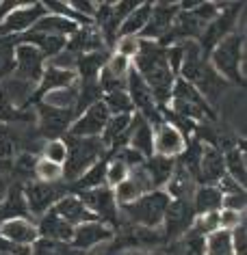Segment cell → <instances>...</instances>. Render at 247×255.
Listing matches in <instances>:
<instances>
[{
    "label": "cell",
    "instance_id": "obj_1",
    "mask_svg": "<svg viewBox=\"0 0 247 255\" xmlns=\"http://www.w3.org/2000/svg\"><path fill=\"white\" fill-rule=\"evenodd\" d=\"M137 74L143 78V82L148 85V89L154 95L158 108L167 106L169 98H172V89L176 82V76L169 69L167 63V48L158 46L156 41L141 39L139 41V52L135 56V65Z\"/></svg>",
    "mask_w": 247,
    "mask_h": 255
},
{
    "label": "cell",
    "instance_id": "obj_2",
    "mask_svg": "<svg viewBox=\"0 0 247 255\" xmlns=\"http://www.w3.org/2000/svg\"><path fill=\"white\" fill-rule=\"evenodd\" d=\"M245 35L243 33H230L224 37L217 46L208 54V63L226 82L243 87V59H245Z\"/></svg>",
    "mask_w": 247,
    "mask_h": 255
},
{
    "label": "cell",
    "instance_id": "obj_3",
    "mask_svg": "<svg viewBox=\"0 0 247 255\" xmlns=\"http://www.w3.org/2000/svg\"><path fill=\"white\" fill-rule=\"evenodd\" d=\"M169 201H172V197L165 193V190L158 188V190H150V193L141 195L132 203L119 206L117 212L124 216V223L158 229L163 225V219H165V212H167Z\"/></svg>",
    "mask_w": 247,
    "mask_h": 255
},
{
    "label": "cell",
    "instance_id": "obj_4",
    "mask_svg": "<svg viewBox=\"0 0 247 255\" xmlns=\"http://www.w3.org/2000/svg\"><path fill=\"white\" fill-rule=\"evenodd\" d=\"M172 106H167L176 117L180 119H187L191 124H206V121H213L217 115H215L213 106L204 100L198 89H195L191 82L182 80V78H176L174 82V89H172Z\"/></svg>",
    "mask_w": 247,
    "mask_h": 255
},
{
    "label": "cell",
    "instance_id": "obj_5",
    "mask_svg": "<svg viewBox=\"0 0 247 255\" xmlns=\"http://www.w3.org/2000/svg\"><path fill=\"white\" fill-rule=\"evenodd\" d=\"M65 145H67V160L63 164V180L76 182L78 177L85 173L87 169H91L100 158H104L106 154V145L102 143V138H76L65 134Z\"/></svg>",
    "mask_w": 247,
    "mask_h": 255
},
{
    "label": "cell",
    "instance_id": "obj_6",
    "mask_svg": "<svg viewBox=\"0 0 247 255\" xmlns=\"http://www.w3.org/2000/svg\"><path fill=\"white\" fill-rule=\"evenodd\" d=\"M80 197V201L85 203V208L96 216L98 221L111 225L113 229L119 227L117 225V219H119V212H117V201H115V193L113 188L109 186H98V188H91V190H82V193H74Z\"/></svg>",
    "mask_w": 247,
    "mask_h": 255
},
{
    "label": "cell",
    "instance_id": "obj_7",
    "mask_svg": "<svg viewBox=\"0 0 247 255\" xmlns=\"http://www.w3.org/2000/svg\"><path fill=\"white\" fill-rule=\"evenodd\" d=\"M65 195H67V186H63L61 182L48 184V182L35 180L24 186V199H26V206H28V214H35V216H43Z\"/></svg>",
    "mask_w": 247,
    "mask_h": 255
},
{
    "label": "cell",
    "instance_id": "obj_8",
    "mask_svg": "<svg viewBox=\"0 0 247 255\" xmlns=\"http://www.w3.org/2000/svg\"><path fill=\"white\" fill-rule=\"evenodd\" d=\"M195 221V210L191 199H172L167 206L163 219V236L165 240H178L180 236H185L187 232H191Z\"/></svg>",
    "mask_w": 247,
    "mask_h": 255
},
{
    "label": "cell",
    "instance_id": "obj_9",
    "mask_svg": "<svg viewBox=\"0 0 247 255\" xmlns=\"http://www.w3.org/2000/svg\"><path fill=\"white\" fill-rule=\"evenodd\" d=\"M48 11L43 2H22L11 13H7L0 22V35H24L46 15Z\"/></svg>",
    "mask_w": 247,
    "mask_h": 255
},
{
    "label": "cell",
    "instance_id": "obj_10",
    "mask_svg": "<svg viewBox=\"0 0 247 255\" xmlns=\"http://www.w3.org/2000/svg\"><path fill=\"white\" fill-rule=\"evenodd\" d=\"M111 113L106 111L104 102L100 100L96 104H91L87 111H82L78 117L74 119V124L69 126V130L65 132L67 136H76V138H96L102 136L104 126L109 121Z\"/></svg>",
    "mask_w": 247,
    "mask_h": 255
},
{
    "label": "cell",
    "instance_id": "obj_11",
    "mask_svg": "<svg viewBox=\"0 0 247 255\" xmlns=\"http://www.w3.org/2000/svg\"><path fill=\"white\" fill-rule=\"evenodd\" d=\"M241 9H243V4H232V7L226 4V7L221 9V13L204 28V33H202L198 43L202 48V54H204L206 59H208V54H211V50L217 46L224 37L230 35V30L234 26V22H237V15H239Z\"/></svg>",
    "mask_w": 247,
    "mask_h": 255
},
{
    "label": "cell",
    "instance_id": "obj_12",
    "mask_svg": "<svg viewBox=\"0 0 247 255\" xmlns=\"http://www.w3.org/2000/svg\"><path fill=\"white\" fill-rule=\"evenodd\" d=\"M178 13H180V2H156V4H152L150 20H148V24H145V28L141 30L139 39L161 41L163 37L169 33V28H172V24H174Z\"/></svg>",
    "mask_w": 247,
    "mask_h": 255
},
{
    "label": "cell",
    "instance_id": "obj_13",
    "mask_svg": "<svg viewBox=\"0 0 247 255\" xmlns=\"http://www.w3.org/2000/svg\"><path fill=\"white\" fill-rule=\"evenodd\" d=\"M76 82H78L76 72L56 67L54 63H50V65L43 67V74H41L39 82H37V89L33 91V95H30V100L26 102V106L24 108H28L30 104H39L46 93L56 91V89H63V87H72V85H76Z\"/></svg>",
    "mask_w": 247,
    "mask_h": 255
},
{
    "label": "cell",
    "instance_id": "obj_14",
    "mask_svg": "<svg viewBox=\"0 0 247 255\" xmlns=\"http://www.w3.org/2000/svg\"><path fill=\"white\" fill-rule=\"evenodd\" d=\"M43 63H46V56L37 48L28 46V43H17L15 46V78L37 85L43 74V67H46Z\"/></svg>",
    "mask_w": 247,
    "mask_h": 255
},
{
    "label": "cell",
    "instance_id": "obj_15",
    "mask_svg": "<svg viewBox=\"0 0 247 255\" xmlns=\"http://www.w3.org/2000/svg\"><path fill=\"white\" fill-rule=\"evenodd\" d=\"M113 236H115V229L111 225H106L102 221H89L74 227V236L69 240V247H74L76 251H91L93 247L113 240Z\"/></svg>",
    "mask_w": 247,
    "mask_h": 255
},
{
    "label": "cell",
    "instance_id": "obj_16",
    "mask_svg": "<svg viewBox=\"0 0 247 255\" xmlns=\"http://www.w3.org/2000/svg\"><path fill=\"white\" fill-rule=\"evenodd\" d=\"M37 113H39V132L48 138H59V134H65L76 119V111L54 108L43 102L37 104Z\"/></svg>",
    "mask_w": 247,
    "mask_h": 255
},
{
    "label": "cell",
    "instance_id": "obj_17",
    "mask_svg": "<svg viewBox=\"0 0 247 255\" xmlns=\"http://www.w3.org/2000/svg\"><path fill=\"white\" fill-rule=\"evenodd\" d=\"M126 145L139 151L143 158L154 156V128L139 113H132L130 126L126 130Z\"/></svg>",
    "mask_w": 247,
    "mask_h": 255
},
{
    "label": "cell",
    "instance_id": "obj_18",
    "mask_svg": "<svg viewBox=\"0 0 247 255\" xmlns=\"http://www.w3.org/2000/svg\"><path fill=\"white\" fill-rule=\"evenodd\" d=\"M189 138L182 134L178 128L163 121L161 126L154 128V154L167 156V158H178L187 147Z\"/></svg>",
    "mask_w": 247,
    "mask_h": 255
},
{
    "label": "cell",
    "instance_id": "obj_19",
    "mask_svg": "<svg viewBox=\"0 0 247 255\" xmlns=\"http://www.w3.org/2000/svg\"><path fill=\"white\" fill-rule=\"evenodd\" d=\"M224 175H226L224 151L204 143V147H202V158H200L198 182L204 184V186H217Z\"/></svg>",
    "mask_w": 247,
    "mask_h": 255
},
{
    "label": "cell",
    "instance_id": "obj_20",
    "mask_svg": "<svg viewBox=\"0 0 247 255\" xmlns=\"http://www.w3.org/2000/svg\"><path fill=\"white\" fill-rule=\"evenodd\" d=\"M104 46L106 43L102 39L100 28L96 24H89V26H80L72 37H69L67 43H65V50L76 54V56H82V54H91V52H102Z\"/></svg>",
    "mask_w": 247,
    "mask_h": 255
},
{
    "label": "cell",
    "instance_id": "obj_21",
    "mask_svg": "<svg viewBox=\"0 0 247 255\" xmlns=\"http://www.w3.org/2000/svg\"><path fill=\"white\" fill-rule=\"evenodd\" d=\"M52 212L59 214L63 221H67L69 225H82V223H89V221H98L89 210L85 208V203L80 201L78 195H65L61 197L59 201L52 206Z\"/></svg>",
    "mask_w": 247,
    "mask_h": 255
},
{
    "label": "cell",
    "instance_id": "obj_22",
    "mask_svg": "<svg viewBox=\"0 0 247 255\" xmlns=\"http://www.w3.org/2000/svg\"><path fill=\"white\" fill-rule=\"evenodd\" d=\"M0 236L7 238L11 242H17V245H28L33 247L37 240H39V232H37V225H33L28 219H11L0 223Z\"/></svg>",
    "mask_w": 247,
    "mask_h": 255
},
{
    "label": "cell",
    "instance_id": "obj_23",
    "mask_svg": "<svg viewBox=\"0 0 247 255\" xmlns=\"http://www.w3.org/2000/svg\"><path fill=\"white\" fill-rule=\"evenodd\" d=\"M37 232H39V238L67 242L69 245V240H72V236H74V225H69V223L63 221L59 214H54L52 210H48V212L41 216L39 225H37Z\"/></svg>",
    "mask_w": 247,
    "mask_h": 255
},
{
    "label": "cell",
    "instance_id": "obj_24",
    "mask_svg": "<svg viewBox=\"0 0 247 255\" xmlns=\"http://www.w3.org/2000/svg\"><path fill=\"white\" fill-rule=\"evenodd\" d=\"M11 219H28V206L24 199V186H11L0 201V223Z\"/></svg>",
    "mask_w": 247,
    "mask_h": 255
},
{
    "label": "cell",
    "instance_id": "obj_25",
    "mask_svg": "<svg viewBox=\"0 0 247 255\" xmlns=\"http://www.w3.org/2000/svg\"><path fill=\"white\" fill-rule=\"evenodd\" d=\"M143 169H145V173H148L154 190H158L161 186H165V184L169 182V177H172L174 169H176V158H167V156L154 154V156L145 158Z\"/></svg>",
    "mask_w": 247,
    "mask_h": 255
},
{
    "label": "cell",
    "instance_id": "obj_26",
    "mask_svg": "<svg viewBox=\"0 0 247 255\" xmlns=\"http://www.w3.org/2000/svg\"><path fill=\"white\" fill-rule=\"evenodd\" d=\"M109 61V54L104 52H91V54H82L76 61V76L80 78V82H98V76L102 72V67Z\"/></svg>",
    "mask_w": 247,
    "mask_h": 255
},
{
    "label": "cell",
    "instance_id": "obj_27",
    "mask_svg": "<svg viewBox=\"0 0 247 255\" xmlns=\"http://www.w3.org/2000/svg\"><path fill=\"white\" fill-rule=\"evenodd\" d=\"M221 190L217 186H198L193 190V197H191V203H193V210H195V216L198 214H206V212H219L221 210Z\"/></svg>",
    "mask_w": 247,
    "mask_h": 255
},
{
    "label": "cell",
    "instance_id": "obj_28",
    "mask_svg": "<svg viewBox=\"0 0 247 255\" xmlns=\"http://www.w3.org/2000/svg\"><path fill=\"white\" fill-rule=\"evenodd\" d=\"M80 26L72 20H67V17H61V15H52V13H46L41 17L39 22L35 24L33 33H48V35H59V37H72L76 30H78Z\"/></svg>",
    "mask_w": 247,
    "mask_h": 255
},
{
    "label": "cell",
    "instance_id": "obj_29",
    "mask_svg": "<svg viewBox=\"0 0 247 255\" xmlns=\"http://www.w3.org/2000/svg\"><path fill=\"white\" fill-rule=\"evenodd\" d=\"M167 255H206V236L195 234L193 229L169 242Z\"/></svg>",
    "mask_w": 247,
    "mask_h": 255
},
{
    "label": "cell",
    "instance_id": "obj_30",
    "mask_svg": "<svg viewBox=\"0 0 247 255\" xmlns=\"http://www.w3.org/2000/svg\"><path fill=\"white\" fill-rule=\"evenodd\" d=\"M106 164H109V158H100V160L93 164L91 169H87L78 180L72 182V188L74 193H82V190H91V188H98V186H106Z\"/></svg>",
    "mask_w": 247,
    "mask_h": 255
},
{
    "label": "cell",
    "instance_id": "obj_31",
    "mask_svg": "<svg viewBox=\"0 0 247 255\" xmlns=\"http://www.w3.org/2000/svg\"><path fill=\"white\" fill-rule=\"evenodd\" d=\"M150 13H152V2H141L122 22L119 33H117V39L119 37H139L141 35V30L145 28V24H148V20H150Z\"/></svg>",
    "mask_w": 247,
    "mask_h": 255
},
{
    "label": "cell",
    "instance_id": "obj_32",
    "mask_svg": "<svg viewBox=\"0 0 247 255\" xmlns=\"http://www.w3.org/2000/svg\"><path fill=\"white\" fill-rule=\"evenodd\" d=\"M224 164H226V175L232 177L239 186L245 188L247 175H245V154L239 147H230L224 151Z\"/></svg>",
    "mask_w": 247,
    "mask_h": 255
},
{
    "label": "cell",
    "instance_id": "obj_33",
    "mask_svg": "<svg viewBox=\"0 0 247 255\" xmlns=\"http://www.w3.org/2000/svg\"><path fill=\"white\" fill-rule=\"evenodd\" d=\"M43 104L54 106V108H65V111H74L76 102H78V82L72 87H63L56 91H50L43 95Z\"/></svg>",
    "mask_w": 247,
    "mask_h": 255
},
{
    "label": "cell",
    "instance_id": "obj_34",
    "mask_svg": "<svg viewBox=\"0 0 247 255\" xmlns=\"http://www.w3.org/2000/svg\"><path fill=\"white\" fill-rule=\"evenodd\" d=\"M130 119H132V115H111L109 117V121H106V126H104L102 136H100L102 138V143L106 145V149L113 147V145L119 141V136L128 130Z\"/></svg>",
    "mask_w": 247,
    "mask_h": 255
},
{
    "label": "cell",
    "instance_id": "obj_35",
    "mask_svg": "<svg viewBox=\"0 0 247 255\" xmlns=\"http://www.w3.org/2000/svg\"><path fill=\"white\" fill-rule=\"evenodd\" d=\"M206 255H234L232 234L226 229H215L206 236Z\"/></svg>",
    "mask_w": 247,
    "mask_h": 255
},
{
    "label": "cell",
    "instance_id": "obj_36",
    "mask_svg": "<svg viewBox=\"0 0 247 255\" xmlns=\"http://www.w3.org/2000/svg\"><path fill=\"white\" fill-rule=\"evenodd\" d=\"M102 102L111 115H132L135 111L128 91H109L102 95Z\"/></svg>",
    "mask_w": 247,
    "mask_h": 255
},
{
    "label": "cell",
    "instance_id": "obj_37",
    "mask_svg": "<svg viewBox=\"0 0 247 255\" xmlns=\"http://www.w3.org/2000/svg\"><path fill=\"white\" fill-rule=\"evenodd\" d=\"M82 251H76L67 242H56V240H46L39 238L33 245V255H80Z\"/></svg>",
    "mask_w": 247,
    "mask_h": 255
},
{
    "label": "cell",
    "instance_id": "obj_38",
    "mask_svg": "<svg viewBox=\"0 0 247 255\" xmlns=\"http://www.w3.org/2000/svg\"><path fill=\"white\" fill-rule=\"evenodd\" d=\"M35 177L39 182H48V184H56L63 180V167L56 162H50L46 158H39L35 162Z\"/></svg>",
    "mask_w": 247,
    "mask_h": 255
},
{
    "label": "cell",
    "instance_id": "obj_39",
    "mask_svg": "<svg viewBox=\"0 0 247 255\" xmlns=\"http://www.w3.org/2000/svg\"><path fill=\"white\" fill-rule=\"evenodd\" d=\"M106 158H109V164H106V186L115 188L117 184H122L126 177H128L130 169L126 167V164L119 160V158H113L109 154H106Z\"/></svg>",
    "mask_w": 247,
    "mask_h": 255
},
{
    "label": "cell",
    "instance_id": "obj_40",
    "mask_svg": "<svg viewBox=\"0 0 247 255\" xmlns=\"http://www.w3.org/2000/svg\"><path fill=\"white\" fill-rule=\"evenodd\" d=\"M43 158L63 167L65 160H67V145H65V141H63V138H50V141L43 145Z\"/></svg>",
    "mask_w": 247,
    "mask_h": 255
},
{
    "label": "cell",
    "instance_id": "obj_41",
    "mask_svg": "<svg viewBox=\"0 0 247 255\" xmlns=\"http://www.w3.org/2000/svg\"><path fill=\"white\" fill-rule=\"evenodd\" d=\"M193 232L200 236H208L215 229H219V212H206V214H198L193 221Z\"/></svg>",
    "mask_w": 247,
    "mask_h": 255
},
{
    "label": "cell",
    "instance_id": "obj_42",
    "mask_svg": "<svg viewBox=\"0 0 247 255\" xmlns=\"http://www.w3.org/2000/svg\"><path fill=\"white\" fill-rule=\"evenodd\" d=\"M104 69L113 76V78L126 80V76H128V69H130V59H126V56L115 52L113 56H109V61H106Z\"/></svg>",
    "mask_w": 247,
    "mask_h": 255
},
{
    "label": "cell",
    "instance_id": "obj_43",
    "mask_svg": "<svg viewBox=\"0 0 247 255\" xmlns=\"http://www.w3.org/2000/svg\"><path fill=\"white\" fill-rule=\"evenodd\" d=\"M15 72V46H0V78H9Z\"/></svg>",
    "mask_w": 247,
    "mask_h": 255
},
{
    "label": "cell",
    "instance_id": "obj_44",
    "mask_svg": "<svg viewBox=\"0 0 247 255\" xmlns=\"http://www.w3.org/2000/svg\"><path fill=\"white\" fill-rule=\"evenodd\" d=\"M26 119H30V117L22 108L11 104V102L0 93V121H26Z\"/></svg>",
    "mask_w": 247,
    "mask_h": 255
},
{
    "label": "cell",
    "instance_id": "obj_45",
    "mask_svg": "<svg viewBox=\"0 0 247 255\" xmlns=\"http://www.w3.org/2000/svg\"><path fill=\"white\" fill-rule=\"evenodd\" d=\"M243 214L245 212H234V210H219V229L232 232L234 227H239L243 223Z\"/></svg>",
    "mask_w": 247,
    "mask_h": 255
},
{
    "label": "cell",
    "instance_id": "obj_46",
    "mask_svg": "<svg viewBox=\"0 0 247 255\" xmlns=\"http://www.w3.org/2000/svg\"><path fill=\"white\" fill-rule=\"evenodd\" d=\"M139 37H119L115 41L117 43V54L126 56V59H135L139 52Z\"/></svg>",
    "mask_w": 247,
    "mask_h": 255
},
{
    "label": "cell",
    "instance_id": "obj_47",
    "mask_svg": "<svg viewBox=\"0 0 247 255\" xmlns=\"http://www.w3.org/2000/svg\"><path fill=\"white\" fill-rule=\"evenodd\" d=\"M221 208L224 210H234V212H245V190L224 195V199H221Z\"/></svg>",
    "mask_w": 247,
    "mask_h": 255
},
{
    "label": "cell",
    "instance_id": "obj_48",
    "mask_svg": "<svg viewBox=\"0 0 247 255\" xmlns=\"http://www.w3.org/2000/svg\"><path fill=\"white\" fill-rule=\"evenodd\" d=\"M35 162L37 160L30 154H22V156H17V160H15V169L24 175H35Z\"/></svg>",
    "mask_w": 247,
    "mask_h": 255
},
{
    "label": "cell",
    "instance_id": "obj_49",
    "mask_svg": "<svg viewBox=\"0 0 247 255\" xmlns=\"http://www.w3.org/2000/svg\"><path fill=\"white\" fill-rule=\"evenodd\" d=\"M13 154V141L7 136V132H0V160H7Z\"/></svg>",
    "mask_w": 247,
    "mask_h": 255
},
{
    "label": "cell",
    "instance_id": "obj_50",
    "mask_svg": "<svg viewBox=\"0 0 247 255\" xmlns=\"http://www.w3.org/2000/svg\"><path fill=\"white\" fill-rule=\"evenodd\" d=\"M128 255H167V251H130Z\"/></svg>",
    "mask_w": 247,
    "mask_h": 255
},
{
    "label": "cell",
    "instance_id": "obj_51",
    "mask_svg": "<svg viewBox=\"0 0 247 255\" xmlns=\"http://www.w3.org/2000/svg\"><path fill=\"white\" fill-rule=\"evenodd\" d=\"M2 197H4V186H2V180H0V201H2Z\"/></svg>",
    "mask_w": 247,
    "mask_h": 255
}]
</instances>
